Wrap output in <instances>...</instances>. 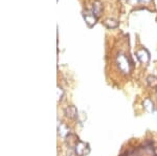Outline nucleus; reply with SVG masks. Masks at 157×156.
Masks as SVG:
<instances>
[{
    "mask_svg": "<svg viewBox=\"0 0 157 156\" xmlns=\"http://www.w3.org/2000/svg\"><path fill=\"white\" fill-rule=\"evenodd\" d=\"M73 151L75 152L77 156H86L89 154L90 152V147L87 143L82 142V140H78L77 145L73 148Z\"/></svg>",
    "mask_w": 157,
    "mask_h": 156,
    "instance_id": "obj_2",
    "label": "nucleus"
},
{
    "mask_svg": "<svg viewBox=\"0 0 157 156\" xmlns=\"http://www.w3.org/2000/svg\"><path fill=\"white\" fill-rule=\"evenodd\" d=\"M78 140H80V139H78V137L77 136V135L71 134V133H70V134H68L67 137L65 138V142H66V145H67V147L69 148V149H73Z\"/></svg>",
    "mask_w": 157,
    "mask_h": 156,
    "instance_id": "obj_8",
    "label": "nucleus"
},
{
    "mask_svg": "<svg viewBox=\"0 0 157 156\" xmlns=\"http://www.w3.org/2000/svg\"><path fill=\"white\" fill-rule=\"evenodd\" d=\"M64 114H65V116L69 120H75L78 116V112L77 107L73 106V105H69V106H67L65 108Z\"/></svg>",
    "mask_w": 157,
    "mask_h": 156,
    "instance_id": "obj_4",
    "label": "nucleus"
},
{
    "mask_svg": "<svg viewBox=\"0 0 157 156\" xmlns=\"http://www.w3.org/2000/svg\"><path fill=\"white\" fill-rule=\"evenodd\" d=\"M104 25H105L107 29H116V27L120 25L117 20L112 19V18H107L104 20Z\"/></svg>",
    "mask_w": 157,
    "mask_h": 156,
    "instance_id": "obj_9",
    "label": "nucleus"
},
{
    "mask_svg": "<svg viewBox=\"0 0 157 156\" xmlns=\"http://www.w3.org/2000/svg\"><path fill=\"white\" fill-rule=\"evenodd\" d=\"M132 3H135V2H141V3H147V2H150L151 0H129Z\"/></svg>",
    "mask_w": 157,
    "mask_h": 156,
    "instance_id": "obj_13",
    "label": "nucleus"
},
{
    "mask_svg": "<svg viewBox=\"0 0 157 156\" xmlns=\"http://www.w3.org/2000/svg\"><path fill=\"white\" fill-rule=\"evenodd\" d=\"M136 57H137L138 61L143 64H148L150 61V52L148 51L146 48H140L136 51Z\"/></svg>",
    "mask_w": 157,
    "mask_h": 156,
    "instance_id": "obj_3",
    "label": "nucleus"
},
{
    "mask_svg": "<svg viewBox=\"0 0 157 156\" xmlns=\"http://www.w3.org/2000/svg\"><path fill=\"white\" fill-rule=\"evenodd\" d=\"M154 116H155V119L157 120V110L156 111H154Z\"/></svg>",
    "mask_w": 157,
    "mask_h": 156,
    "instance_id": "obj_15",
    "label": "nucleus"
},
{
    "mask_svg": "<svg viewBox=\"0 0 157 156\" xmlns=\"http://www.w3.org/2000/svg\"><path fill=\"white\" fill-rule=\"evenodd\" d=\"M147 84L149 85L151 88H156L157 87V77L156 75L150 74L147 77Z\"/></svg>",
    "mask_w": 157,
    "mask_h": 156,
    "instance_id": "obj_11",
    "label": "nucleus"
},
{
    "mask_svg": "<svg viewBox=\"0 0 157 156\" xmlns=\"http://www.w3.org/2000/svg\"><path fill=\"white\" fill-rule=\"evenodd\" d=\"M67 156H77V154H75V151H70L69 150V152L67 153Z\"/></svg>",
    "mask_w": 157,
    "mask_h": 156,
    "instance_id": "obj_14",
    "label": "nucleus"
},
{
    "mask_svg": "<svg viewBox=\"0 0 157 156\" xmlns=\"http://www.w3.org/2000/svg\"><path fill=\"white\" fill-rule=\"evenodd\" d=\"M143 106L148 112H150V113L154 112V103L152 102L150 99H146L145 101H144Z\"/></svg>",
    "mask_w": 157,
    "mask_h": 156,
    "instance_id": "obj_10",
    "label": "nucleus"
},
{
    "mask_svg": "<svg viewBox=\"0 0 157 156\" xmlns=\"http://www.w3.org/2000/svg\"><path fill=\"white\" fill-rule=\"evenodd\" d=\"M65 95V92H64V89H63L61 86H58L57 87V97H58V102H61L63 100Z\"/></svg>",
    "mask_w": 157,
    "mask_h": 156,
    "instance_id": "obj_12",
    "label": "nucleus"
},
{
    "mask_svg": "<svg viewBox=\"0 0 157 156\" xmlns=\"http://www.w3.org/2000/svg\"><path fill=\"white\" fill-rule=\"evenodd\" d=\"M58 134H59V136L61 137L66 138L67 135L70 134L69 128H68L64 123H59V124H58Z\"/></svg>",
    "mask_w": 157,
    "mask_h": 156,
    "instance_id": "obj_7",
    "label": "nucleus"
},
{
    "mask_svg": "<svg viewBox=\"0 0 157 156\" xmlns=\"http://www.w3.org/2000/svg\"><path fill=\"white\" fill-rule=\"evenodd\" d=\"M116 64L123 74H129L132 70V61L123 52H120L116 56Z\"/></svg>",
    "mask_w": 157,
    "mask_h": 156,
    "instance_id": "obj_1",
    "label": "nucleus"
},
{
    "mask_svg": "<svg viewBox=\"0 0 157 156\" xmlns=\"http://www.w3.org/2000/svg\"><path fill=\"white\" fill-rule=\"evenodd\" d=\"M103 10H104V6H103L102 2H101L100 0H94L92 3V13L98 17V18L102 15Z\"/></svg>",
    "mask_w": 157,
    "mask_h": 156,
    "instance_id": "obj_6",
    "label": "nucleus"
},
{
    "mask_svg": "<svg viewBox=\"0 0 157 156\" xmlns=\"http://www.w3.org/2000/svg\"><path fill=\"white\" fill-rule=\"evenodd\" d=\"M83 17H84V20L86 22V24L88 25V27H93L98 22V17L95 16L93 13H84L83 14Z\"/></svg>",
    "mask_w": 157,
    "mask_h": 156,
    "instance_id": "obj_5",
    "label": "nucleus"
}]
</instances>
